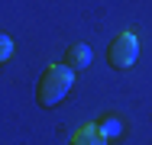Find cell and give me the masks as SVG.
<instances>
[{
    "instance_id": "obj_1",
    "label": "cell",
    "mask_w": 152,
    "mask_h": 145,
    "mask_svg": "<svg viewBox=\"0 0 152 145\" xmlns=\"http://www.w3.org/2000/svg\"><path fill=\"white\" fill-rule=\"evenodd\" d=\"M71 84H75V71H71L68 65H49L45 74L39 78V87H36L39 103H42V107H55V103H61V100L68 97Z\"/></svg>"
},
{
    "instance_id": "obj_6",
    "label": "cell",
    "mask_w": 152,
    "mask_h": 145,
    "mask_svg": "<svg viewBox=\"0 0 152 145\" xmlns=\"http://www.w3.org/2000/svg\"><path fill=\"white\" fill-rule=\"evenodd\" d=\"M13 58V39L0 32V61H10Z\"/></svg>"
},
{
    "instance_id": "obj_3",
    "label": "cell",
    "mask_w": 152,
    "mask_h": 145,
    "mask_svg": "<svg viewBox=\"0 0 152 145\" xmlns=\"http://www.w3.org/2000/svg\"><path fill=\"white\" fill-rule=\"evenodd\" d=\"M71 145H107V136L91 123V126H84V129H78L71 136Z\"/></svg>"
},
{
    "instance_id": "obj_4",
    "label": "cell",
    "mask_w": 152,
    "mask_h": 145,
    "mask_svg": "<svg viewBox=\"0 0 152 145\" xmlns=\"http://www.w3.org/2000/svg\"><path fill=\"white\" fill-rule=\"evenodd\" d=\"M88 65H91V49L81 45V42H75V45L68 49V68H71V71H81V68H88Z\"/></svg>"
},
{
    "instance_id": "obj_5",
    "label": "cell",
    "mask_w": 152,
    "mask_h": 145,
    "mask_svg": "<svg viewBox=\"0 0 152 145\" xmlns=\"http://www.w3.org/2000/svg\"><path fill=\"white\" fill-rule=\"evenodd\" d=\"M94 126H97V129H100V132H104L107 139H117V136L123 132V123L117 119V116H104V119H97Z\"/></svg>"
},
{
    "instance_id": "obj_2",
    "label": "cell",
    "mask_w": 152,
    "mask_h": 145,
    "mask_svg": "<svg viewBox=\"0 0 152 145\" xmlns=\"http://www.w3.org/2000/svg\"><path fill=\"white\" fill-rule=\"evenodd\" d=\"M139 55V42H136V36L133 32H120L113 42H110V52H107V61L113 65V68H129L133 61Z\"/></svg>"
}]
</instances>
